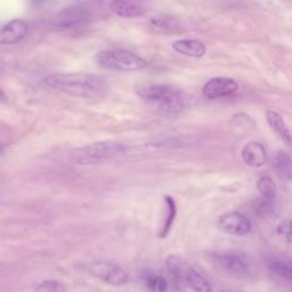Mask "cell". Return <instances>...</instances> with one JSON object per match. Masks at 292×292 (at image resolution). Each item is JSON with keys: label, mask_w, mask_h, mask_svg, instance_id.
<instances>
[{"label": "cell", "mask_w": 292, "mask_h": 292, "mask_svg": "<svg viewBox=\"0 0 292 292\" xmlns=\"http://www.w3.org/2000/svg\"><path fill=\"white\" fill-rule=\"evenodd\" d=\"M86 270L90 275L111 286H123L129 281L128 273L114 263L95 262L87 265Z\"/></svg>", "instance_id": "cell-7"}, {"label": "cell", "mask_w": 292, "mask_h": 292, "mask_svg": "<svg viewBox=\"0 0 292 292\" xmlns=\"http://www.w3.org/2000/svg\"><path fill=\"white\" fill-rule=\"evenodd\" d=\"M136 92L166 114H178L186 106V95L171 85L140 84L136 86Z\"/></svg>", "instance_id": "cell-2"}, {"label": "cell", "mask_w": 292, "mask_h": 292, "mask_svg": "<svg viewBox=\"0 0 292 292\" xmlns=\"http://www.w3.org/2000/svg\"><path fill=\"white\" fill-rule=\"evenodd\" d=\"M37 291H47V292H58V291H64L65 287L63 284H61L57 281H44L41 282L39 286L37 287Z\"/></svg>", "instance_id": "cell-22"}, {"label": "cell", "mask_w": 292, "mask_h": 292, "mask_svg": "<svg viewBox=\"0 0 292 292\" xmlns=\"http://www.w3.org/2000/svg\"><path fill=\"white\" fill-rule=\"evenodd\" d=\"M180 146L177 139H166V140H157V142L149 143L145 145H139L137 147H132V149L127 150L129 157H145L150 154H157L160 152H163L166 150H171L175 147Z\"/></svg>", "instance_id": "cell-13"}, {"label": "cell", "mask_w": 292, "mask_h": 292, "mask_svg": "<svg viewBox=\"0 0 292 292\" xmlns=\"http://www.w3.org/2000/svg\"><path fill=\"white\" fill-rule=\"evenodd\" d=\"M276 232L277 234L286 240L288 242V245L291 243V225H290V221L289 219H284L277 225L276 227Z\"/></svg>", "instance_id": "cell-23"}, {"label": "cell", "mask_w": 292, "mask_h": 292, "mask_svg": "<svg viewBox=\"0 0 292 292\" xmlns=\"http://www.w3.org/2000/svg\"><path fill=\"white\" fill-rule=\"evenodd\" d=\"M110 9L123 19H135L143 14V7L137 0H111Z\"/></svg>", "instance_id": "cell-14"}, {"label": "cell", "mask_w": 292, "mask_h": 292, "mask_svg": "<svg viewBox=\"0 0 292 292\" xmlns=\"http://www.w3.org/2000/svg\"><path fill=\"white\" fill-rule=\"evenodd\" d=\"M29 32V25L22 20H13L0 29V45H13L23 40Z\"/></svg>", "instance_id": "cell-11"}, {"label": "cell", "mask_w": 292, "mask_h": 292, "mask_svg": "<svg viewBox=\"0 0 292 292\" xmlns=\"http://www.w3.org/2000/svg\"><path fill=\"white\" fill-rule=\"evenodd\" d=\"M267 269L273 275L280 277L281 280L291 282L292 279V269L289 260L280 258V257H270L267 259Z\"/></svg>", "instance_id": "cell-16"}, {"label": "cell", "mask_w": 292, "mask_h": 292, "mask_svg": "<svg viewBox=\"0 0 292 292\" xmlns=\"http://www.w3.org/2000/svg\"><path fill=\"white\" fill-rule=\"evenodd\" d=\"M239 89V85L234 79L226 77H216L209 80L203 86L202 94L203 97L212 101V99H218L229 96Z\"/></svg>", "instance_id": "cell-10"}, {"label": "cell", "mask_w": 292, "mask_h": 292, "mask_svg": "<svg viewBox=\"0 0 292 292\" xmlns=\"http://www.w3.org/2000/svg\"><path fill=\"white\" fill-rule=\"evenodd\" d=\"M96 60L99 67L112 71L134 72L147 67V62L144 58L126 49L103 50L97 54Z\"/></svg>", "instance_id": "cell-5"}, {"label": "cell", "mask_w": 292, "mask_h": 292, "mask_svg": "<svg viewBox=\"0 0 292 292\" xmlns=\"http://www.w3.org/2000/svg\"><path fill=\"white\" fill-rule=\"evenodd\" d=\"M266 119L267 122L270 128H272L273 132H275L281 139L283 140L284 143L287 144L288 146L291 145V134L290 130L288 128L287 123L284 122V120L282 119L279 113L274 112V111H267L266 112Z\"/></svg>", "instance_id": "cell-17"}, {"label": "cell", "mask_w": 292, "mask_h": 292, "mask_svg": "<svg viewBox=\"0 0 292 292\" xmlns=\"http://www.w3.org/2000/svg\"><path fill=\"white\" fill-rule=\"evenodd\" d=\"M173 48L177 53L187 57L200 58L205 54V45L200 40L195 39H180L173 43Z\"/></svg>", "instance_id": "cell-15"}, {"label": "cell", "mask_w": 292, "mask_h": 292, "mask_svg": "<svg viewBox=\"0 0 292 292\" xmlns=\"http://www.w3.org/2000/svg\"><path fill=\"white\" fill-rule=\"evenodd\" d=\"M218 226L222 231L231 235L245 236L252 229L251 222L239 211H228L218 218Z\"/></svg>", "instance_id": "cell-9"}, {"label": "cell", "mask_w": 292, "mask_h": 292, "mask_svg": "<svg viewBox=\"0 0 292 292\" xmlns=\"http://www.w3.org/2000/svg\"><path fill=\"white\" fill-rule=\"evenodd\" d=\"M212 262L218 269L234 277H247L251 274V264L243 255L236 252H218L211 255Z\"/></svg>", "instance_id": "cell-6"}, {"label": "cell", "mask_w": 292, "mask_h": 292, "mask_svg": "<svg viewBox=\"0 0 292 292\" xmlns=\"http://www.w3.org/2000/svg\"><path fill=\"white\" fill-rule=\"evenodd\" d=\"M257 188H258L260 197L266 199L269 201L275 200L276 198V186L274 184L273 180L269 176H263L258 180L257 183Z\"/></svg>", "instance_id": "cell-20"}, {"label": "cell", "mask_w": 292, "mask_h": 292, "mask_svg": "<svg viewBox=\"0 0 292 292\" xmlns=\"http://www.w3.org/2000/svg\"><path fill=\"white\" fill-rule=\"evenodd\" d=\"M274 168L281 176L290 180L292 177V162L289 154L284 151H280L274 157Z\"/></svg>", "instance_id": "cell-19"}, {"label": "cell", "mask_w": 292, "mask_h": 292, "mask_svg": "<svg viewBox=\"0 0 292 292\" xmlns=\"http://www.w3.org/2000/svg\"><path fill=\"white\" fill-rule=\"evenodd\" d=\"M126 146L114 140H103L75 149L71 154L72 161L81 166H91L114 157L125 152Z\"/></svg>", "instance_id": "cell-4"}, {"label": "cell", "mask_w": 292, "mask_h": 292, "mask_svg": "<svg viewBox=\"0 0 292 292\" xmlns=\"http://www.w3.org/2000/svg\"><path fill=\"white\" fill-rule=\"evenodd\" d=\"M166 266L173 279L184 289L198 292L212 290L208 280L180 257L169 256L166 260Z\"/></svg>", "instance_id": "cell-3"}, {"label": "cell", "mask_w": 292, "mask_h": 292, "mask_svg": "<svg viewBox=\"0 0 292 292\" xmlns=\"http://www.w3.org/2000/svg\"><path fill=\"white\" fill-rule=\"evenodd\" d=\"M242 160L250 168H260L267 161V151L259 142H249L246 144L241 152Z\"/></svg>", "instance_id": "cell-12"}, {"label": "cell", "mask_w": 292, "mask_h": 292, "mask_svg": "<svg viewBox=\"0 0 292 292\" xmlns=\"http://www.w3.org/2000/svg\"><path fill=\"white\" fill-rule=\"evenodd\" d=\"M48 88L79 98H97L106 91V81L90 73H53L44 78Z\"/></svg>", "instance_id": "cell-1"}, {"label": "cell", "mask_w": 292, "mask_h": 292, "mask_svg": "<svg viewBox=\"0 0 292 292\" xmlns=\"http://www.w3.org/2000/svg\"><path fill=\"white\" fill-rule=\"evenodd\" d=\"M5 98H6L5 94H3V91L1 90V89H0V101H3Z\"/></svg>", "instance_id": "cell-25"}, {"label": "cell", "mask_w": 292, "mask_h": 292, "mask_svg": "<svg viewBox=\"0 0 292 292\" xmlns=\"http://www.w3.org/2000/svg\"><path fill=\"white\" fill-rule=\"evenodd\" d=\"M89 21V12L84 7L74 6L62 10L53 19L55 29L67 31L81 26Z\"/></svg>", "instance_id": "cell-8"}, {"label": "cell", "mask_w": 292, "mask_h": 292, "mask_svg": "<svg viewBox=\"0 0 292 292\" xmlns=\"http://www.w3.org/2000/svg\"><path fill=\"white\" fill-rule=\"evenodd\" d=\"M164 204H166V218L163 219V224L162 227H161V232H160V238L164 239L168 235V233L170 232L171 226L174 224L175 218H176V214H177V208H176V203H175V200L169 195L164 197Z\"/></svg>", "instance_id": "cell-18"}, {"label": "cell", "mask_w": 292, "mask_h": 292, "mask_svg": "<svg viewBox=\"0 0 292 292\" xmlns=\"http://www.w3.org/2000/svg\"><path fill=\"white\" fill-rule=\"evenodd\" d=\"M143 282L145 287L151 291L163 292L168 289V282L163 276L157 275L154 273L146 272L143 274Z\"/></svg>", "instance_id": "cell-21"}, {"label": "cell", "mask_w": 292, "mask_h": 292, "mask_svg": "<svg viewBox=\"0 0 292 292\" xmlns=\"http://www.w3.org/2000/svg\"><path fill=\"white\" fill-rule=\"evenodd\" d=\"M152 24L156 27H159V29L162 30L176 29L177 25V23H175V20L170 19V17H157V19H154L152 21Z\"/></svg>", "instance_id": "cell-24"}]
</instances>
